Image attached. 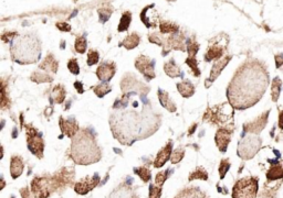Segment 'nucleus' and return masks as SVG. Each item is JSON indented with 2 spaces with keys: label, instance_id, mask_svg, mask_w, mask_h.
<instances>
[{
  "label": "nucleus",
  "instance_id": "1",
  "mask_svg": "<svg viewBox=\"0 0 283 198\" xmlns=\"http://www.w3.org/2000/svg\"><path fill=\"white\" fill-rule=\"evenodd\" d=\"M270 84L265 65L257 59H248L235 72L227 89L229 104L244 110L255 106L262 98Z\"/></svg>",
  "mask_w": 283,
  "mask_h": 198
},
{
  "label": "nucleus",
  "instance_id": "2",
  "mask_svg": "<svg viewBox=\"0 0 283 198\" xmlns=\"http://www.w3.org/2000/svg\"><path fill=\"white\" fill-rule=\"evenodd\" d=\"M151 113L142 115L135 111L116 112L111 117V129L113 137L121 145L132 146L135 141L145 139L158 129L161 118Z\"/></svg>",
  "mask_w": 283,
  "mask_h": 198
},
{
  "label": "nucleus",
  "instance_id": "3",
  "mask_svg": "<svg viewBox=\"0 0 283 198\" xmlns=\"http://www.w3.org/2000/svg\"><path fill=\"white\" fill-rule=\"evenodd\" d=\"M70 158L74 161L75 164L88 165L97 163L102 158L96 136L91 134L88 129H82L72 138V143L69 149Z\"/></svg>",
  "mask_w": 283,
  "mask_h": 198
},
{
  "label": "nucleus",
  "instance_id": "4",
  "mask_svg": "<svg viewBox=\"0 0 283 198\" xmlns=\"http://www.w3.org/2000/svg\"><path fill=\"white\" fill-rule=\"evenodd\" d=\"M11 57L21 65L33 64L41 57V43L34 34H25L16 38L10 46Z\"/></svg>",
  "mask_w": 283,
  "mask_h": 198
},
{
  "label": "nucleus",
  "instance_id": "5",
  "mask_svg": "<svg viewBox=\"0 0 283 198\" xmlns=\"http://www.w3.org/2000/svg\"><path fill=\"white\" fill-rule=\"evenodd\" d=\"M259 178L249 176L240 178L232 187V198H257Z\"/></svg>",
  "mask_w": 283,
  "mask_h": 198
},
{
  "label": "nucleus",
  "instance_id": "6",
  "mask_svg": "<svg viewBox=\"0 0 283 198\" xmlns=\"http://www.w3.org/2000/svg\"><path fill=\"white\" fill-rule=\"evenodd\" d=\"M262 147V139L257 135L244 136L243 140L239 142L237 154L240 159L245 161L251 160L256 157V154L260 151Z\"/></svg>",
  "mask_w": 283,
  "mask_h": 198
},
{
  "label": "nucleus",
  "instance_id": "7",
  "mask_svg": "<svg viewBox=\"0 0 283 198\" xmlns=\"http://www.w3.org/2000/svg\"><path fill=\"white\" fill-rule=\"evenodd\" d=\"M26 132L28 149L38 159H42L44 151V140L42 138V134H40L37 129H34L30 124L26 125Z\"/></svg>",
  "mask_w": 283,
  "mask_h": 198
},
{
  "label": "nucleus",
  "instance_id": "8",
  "mask_svg": "<svg viewBox=\"0 0 283 198\" xmlns=\"http://www.w3.org/2000/svg\"><path fill=\"white\" fill-rule=\"evenodd\" d=\"M228 105L222 104L219 106H216L214 108H209V109L206 111L204 120L205 121L211 122L214 124H227L230 119L232 120L233 117V110L227 112Z\"/></svg>",
  "mask_w": 283,
  "mask_h": 198
},
{
  "label": "nucleus",
  "instance_id": "9",
  "mask_svg": "<svg viewBox=\"0 0 283 198\" xmlns=\"http://www.w3.org/2000/svg\"><path fill=\"white\" fill-rule=\"evenodd\" d=\"M30 189L35 198H48L53 191H56L51 176L34 177Z\"/></svg>",
  "mask_w": 283,
  "mask_h": 198
},
{
  "label": "nucleus",
  "instance_id": "10",
  "mask_svg": "<svg viewBox=\"0 0 283 198\" xmlns=\"http://www.w3.org/2000/svg\"><path fill=\"white\" fill-rule=\"evenodd\" d=\"M121 88L124 94L128 92H131L129 94H132L134 91V94H138L140 97L142 96H145L150 92V88L146 85H144V84H142L139 81H137L135 79V76L132 74H127L125 77H123L121 83Z\"/></svg>",
  "mask_w": 283,
  "mask_h": 198
},
{
  "label": "nucleus",
  "instance_id": "11",
  "mask_svg": "<svg viewBox=\"0 0 283 198\" xmlns=\"http://www.w3.org/2000/svg\"><path fill=\"white\" fill-rule=\"evenodd\" d=\"M172 50H179L185 52L187 51V40L182 33L168 34V37L165 38L163 45V56L166 55Z\"/></svg>",
  "mask_w": 283,
  "mask_h": 198
},
{
  "label": "nucleus",
  "instance_id": "12",
  "mask_svg": "<svg viewBox=\"0 0 283 198\" xmlns=\"http://www.w3.org/2000/svg\"><path fill=\"white\" fill-rule=\"evenodd\" d=\"M51 177L53 186H55V190L57 191L58 189L72 185L74 181V169L73 167H64V169H61Z\"/></svg>",
  "mask_w": 283,
  "mask_h": 198
},
{
  "label": "nucleus",
  "instance_id": "13",
  "mask_svg": "<svg viewBox=\"0 0 283 198\" xmlns=\"http://www.w3.org/2000/svg\"><path fill=\"white\" fill-rule=\"evenodd\" d=\"M135 68H136L143 76L145 77V80L147 82H150L151 80L155 79V61L154 59H151L149 56L146 55H139L136 59H135Z\"/></svg>",
  "mask_w": 283,
  "mask_h": 198
},
{
  "label": "nucleus",
  "instance_id": "14",
  "mask_svg": "<svg viewBox=\"0 0 283 198\" xmlns=\"http://www.w3.org/2000/svg\"><path fill=\"white\" fill-rule=\"evenodd\" d=\"M269 113H270V110L264 111L262 115L259 116L256 120H253V121H251V122L245 123L243 137L246 136L247 134L259 136V134H260V132L265 128V125H267V123H268Z\"/></svg>",
  "mask_w": 283,
  "mask_h": 198
},
{
  "label": "nucleus",
  "instance_id": "15",
  "mask_svg": "<svg viewBox=\"0 0 283 198\" xmlns=\"http://www.w3.org/2000/svg\"><path fill=\"white\" fill-rule=\"evenodd\" d=\"M100 183V175L98 173L94 174L92 177H84L83 179H81L80 182L76 183L74 185V190L76 194L79 195H86L88 191L93 190L97 187Z\"/></svg>",
  "mask_w": 283,
  "mask_h": 198
},
{
  "label": "nucleus",
  "instance_id": "16",
  "mask_svg": "<svg viewBox=\"0 0 283 198\" xmlns=\"http://www.w3.org/2000/svg\"><path fill=\"white\" fill-rule=\"evenodd\" d=\"M140 20L147 28H152V29L157 28L158 21H159V16H158L157 11L155 10L154 4L146 6V7L142 10Z\"/></svg>",
  "mask_w": 283,
  "mask_h": 198
},
{
  "label": "nucleus",
  "instance_id": "17",
  "mask_svg": "<svg viewBox=\"0 0 283 198\" xmlns=\"http://www.w3.org/2000/svg\"><path fill=\"white\" fill-rule=\"evenodd\" d=\"M233 129H229L228 127H221L217 130L215 136V142L221 153H226L227 148L231 141Z\"/></svg>",
  "mask_w": 283,
  "mask_h": 198
},
{
  "label": "nucleus",
  "instance_id": "18",
  "mask_svg": "<svg viewBox=\"0 0 283 198\" xmlns=\"http://www.w3.org/2000/svg\"><path fill=\"white\" fill-rule=\"evenodd\" d=\"M116 73V66L114 63L103 62L97 70L98 79L102 83H109Z\"/></svg>",
  "mask_w": 283,
  "mask_h": 198
},
{
  "label": "nucleus",
  "instance_id": "19",
  "mask_svg": "<svg viewBox=\"0 0 283 198\" xmlns=\"http://www.w3.org/2000/svg\"><path fill=\"white\" fill-rule=\"evenodd\" d=\"M59 124H60V129L62 131V134L66 135L69 138H74L80 131L79 123L76 122V120L74 118L64 119L61 117L59 119Z\"/></svg>",
  "mask_w": 283,
  "mask_h": 198
},
{
  "label": "nucleus",
  "instance_id": "20",
  "mask_svg": "<svg viewBox=\"0 0 283 198\" xmlns=\"http://www.w3.org/2000/svg\"><path fill=\"white\" fill-rule=\"evenodd\" d=\"M231 57H232L231 55H227L225 57L218 59V61L214 64V66H212V69L210 71L209 79H207V81H206V87L208 88L211 84L218 79V76L220 75L222 70L226 68L227 64L230 62V59H231Z\"/></svg>",
  "mask_w": 283,
  "mask_h": 198
},
{
  "label": "nucleus",
  "instance_id": "21",
  "mask_svg": "<svg viewBox=\"0 0 283 198\" xmlns=\"http://www.w3.org/2000/svg\"><path fill=\"white\" fill-rule=\"evenodd\" d=\"M172 153H173V142L169 141L167 142V145L159 150V152L157 153V157L154 161L155 169H161V167H163L165 164H166V162L172 158Z\"/></svg>",
  "mask_w": 283,
  "mask_h": 198
},
{
  "label": "nucleus",
  "instance_id": "22",
  "mask_svg": "<svg viewBox=\"0 0 283 198\" xmlns=\"http://www.w3.org/2000/svg\"><path fill=\"white\" fill-rule=\"evenodd\" d=\"M108 198H138V196L128 184L122 183L112 191Z\"/></svg>",
  "mask_w": 283,
  "mask_h": 198
},
{
  "label": "nucleus",
  "instance_id": "23",
  "mask_svg": "<svg viewBox=\"0 0 283 198\" xmlns=\"http://www.w3.org/2000/svg\"><path fill=\"white\" fill-rule=\"evenodd\" d=\"M23 169H25V163H23V160L19 155H14L10 160V175L14 179L19 177Z\"/></svg>",
  "mask_w": 283,
  "mask_h": 198
},
{
  "label": "nucleus",
  "instance_id": "24",
  "mask_svg": "<svg viewBox=\"0 0 283 198\" xmlns=\"http://www.w3.org/2000/svg\"><path fill=\"white\" fill-rule=\"evenodd\" d=\"M59 63L56 59V57L53 56V54H48L46 57L43 59V62L39 65L40 70H43L44 72H49V73L56 74L58 72Z\"/></svg>",
  "mask_w": 283,
  "mask_h": 198
},
{
  "label": "nucleus",
  "instance_id": "25",
  "mask_svg": "<svg viewBox=\"0 0 283 198\" xmlns=\"http://www.w3.org/2000/svg\"><path fill=\"white\" fill-rule=\"evenodd\" d=\"M175 198H208V196L198 187H188L180 190Z\"/></svg>",
  "mask_w": 283,
  "mask_h": 198
},
{
  "label": "nucleus",
  "instance_id": "26",
  "mask_svg": "<svg viewBox=\"0 0 283 198\" xmlns=\"http://www.w3.org/2000/svg\"><path fill=\"white\" fill-rule=\"evenodd\" d=\"M158 98H159V103L165 108L167 109L169 112H175L177 110V107L175 105L174 101L169 98V95L164 91V89H158Z\"/></svg>",
  "mask_w": 283,
  "mask_h": 198
},
{
  "label": "nucleus",
  "instance_id": "27",
  "mask_svg": "<svg viewBox=\"0 0 283 198\" xmlns=\"http://www.w3.org/2000/svg\"><path fill=\"white\" fill-rule=\"evenodd\" d=\"M270 163V162H269ZM271 167L269 169V171L267 172V179L268 182H272V181H278V179H282L283 178V165L279 164V163H273L271 162Z\"/></svg>",
  "mask_w": 283,
  "mask_h": 198
},
{
  "label": "nucleus",
  "instance_id": "28",
  "mask_svg": "<svg viewBox=\"0 0 283 198\" xmlns=\"http://www.w3.org/2000/svg\"><path fill=\"white\" fill-rule=\"evenodd\" d=\"M67 92L62 85H57L51 91L50 95V103L51 104H62L66 99Z\"/></svg>",
  "mask_w": 283,
  "mask_h": 198
},
{
  "label": "nucleus",
  "instance_id": "29",
  "mask_svg": "<svg viewBox=\"0 0 283 198\" xmlns=\"http://www.w3.org/2000/svg\"><path fill=\"white\" fill-rule=\"evenodd\" d=\"M225 49L219 45H211L205 55V61L206 62H211L215 59H220V57L223 55Z\"/></svg>",
  "mask_w": 283,
  "mask_h": 198
},
{
  "label": "nucleus",
  "instance_id": "30",
  "mask_svg": "<svg viewBox=\"0 0 283 198\" xmlns=\"http://www.w3.org/2000/svg\"><path fill=\"white\" fill-rule=\"evenodd\" d=\"M176 86H177V89H178L179 94L184 98H190L195 94V86L190 81H184L181 83H178Z\"/></svg>",
  "mask_w": 283,
  "mask_h": 198
},
{
  "label": "nucleus",
  "instance_id": "31",
  "mask_svg": "<svg viewBox=\"0 0 283 198\" xmlns=\"http://www.w3.org/2000/svg\"><path fill=\"white\" fill-rule=\"evenodd\" d=\"M139 42H140L139 35L136 32H133L129 35H127V37L121 42L120 46H124L126 50H133L139 44Z\"/></svg>",
  "mask_w": 283,
  "mask_h": 198
},
{
  "label": "nucleus",
  "instance_id": "32",
  "mask_svg": "<svg viewBox=\"0 0 283 198\" xmlns=\"http://www.w3.org/2000/svg\"><path fill=\"white\" fill-rule=\"evenodd\" d=\"M164 71L166 75H168L172 79H175V77H181L182 73L180 69L177 66V64L175 63V59L172 58L169 62H166L164 65Z\"/></svg>",
  "mask_w": 283,
  "mask_h": 198
},
{
  "label": "nucleus",
  "instance_id": "33",
  "mask_svg": "<svg viewBox=\"0 0 283 198\" xmlns=\"http://www.w3.org/2000/svg\"><path fill=\"white\" fill-rule=\"evenodd\" d=\"M179 27L174 22L164 21L159 23V32L163 34H175L178 33Z\"/></svg>",
  "mask_w": 283,
  "mask_h": 198
},
{
  "label": "nucleus",
  "instance_id": "34",
  "mask_svg": "<svg viewBox=\"0 0 283 198\" xmlns=\"http://www.w3.org/2000/svg\"><path fill=\"white\" fill-rule=\"evenodd\" d=\"M281 88H282L281 79L280 77H274L272 83H271V98H272V101H274V103H276L280 97Z\"/></svg>",
  "mask_w": 283,
  "mask_h": 198
},
{
  "label": "nucleus",
  "instance_id": "35",
  "mask_svg": "<svg viewBox=\"0 0 283 198\" xmlns=\"http://www.w3.org/2000/svg\"><path fill=\"white\" fill-rule=\"evenodd\" d=\"M194 179H202V181H208V173L203 166H198L196 170L193 171L190 176H188V181L192 182Z\"/></svg>",
  "mask_w": 283,
  "mask_h": 198
},
{
  "label": "nucleus",
  "instance_id": "36",
  "mask_svg": "<svg viewBox=\"0 0 283 198\" xmlns=\"http://www.w3.org/2000/svg\"><path fill=\"white\" fill-rule=\"evenodd\" d=\"M134 173L136 174L140 177L142 181L144 183H149L152 178V172L149 169V167L146 166H140V167H134Z\"/></svg>",
  "mask_w": 283,
  "mask_h": 198
},
{
  "label": "nucleus",
  "instance_id": "37",
  "mask_svg": "<svg viewBox=\"0 0 283 198\" xmlns=\"http://www.w3.org/2000/svg\"><path fill=\"white\" fill-rule=\"evenodd\" d=\"M131 21H132V14L129 13V11H126V13H124L122 15L120 25H119V32L127 31L129 25H131Z\"/></svg>",
  "mask_w": 283,
  "mask_h": 198
},
{
  "label": "nucleus",
  "instance_id": "38",
  "mask_svg": "<svg viewBox=\"0 0 283 198\" xmlns=\"http://www.w3.org/2000/svg\"><path fill=\"white\" fill-rule=\"evenodd\" d=\"M30 80L34 83H50L53 81V77L50 76L48 73H39V72H34L31 75Z\"/></svg>",
  "mask_w": 283,
  "mask_h": 198
},
{
  "label": "nucleus",
  "instance_id": "39",
  "mask_svg": "<svg viewBox=\"0 0 283 198\" xmlns=\"http://www.w3.org/2000/svg\"><path fill=\"white\" fill-rule=\"evenodd\" d=\"M113 14V8L112 7H103V8H100L98 10V15H99V19L100 22L101 23H105L108 22L110 17Z\"/></svg>",
  "mask_w": 283,
  "mask_h": 198
},
{
  "label": "nucleus",
  "instance_id": "40",
  "mask_svg": "<svg viewBox=\"0 0 283 198\" xmlns=\"http://www.w3.org/2000/svg\"><path fill=\"white\" fill-rule=\"evenodd\" d=\"M93 89H94V93H96V95L98 96V97H100V98L104 97L106 94H109L112 91V88H111V86L109 85L108 83L100 84V85L96 86Z\"/></svg>",
  "mask_w": 283,
  "mask_h": 198
},
{
  "label": "nucleus",
  "instance_id": "41",
  "mask_svg": "<svg viewBox=\"0 0 283 198\" xmlns=\"http://www.w3.org/2000/svg\"><path fill=\"white\" fill-rule=\"evenodd\" d=\"M199 51V44L194 38L187 40V53L190 56H196L197 52Z\"/></svg>",
  "mask_w": 283,
  "mask_h": 198
},
{
  "label": "nucleus",
  "instance_id": "42",
  "mask_svg": "<svg viewBox=\"0 0 283 198\" xmlns=\"http://www.w3.org/2000/svg\"><path fill=\"white\" fill-rule=\"evenodd\" d=\"M173 173V170H166V171H164V172H159L157 173V175L155 177V184L156 186H159V187H162V186L164 185V183L167 181V178L169 177L170 174Z\"/></svg>",
  "mask_w": 283,
  "mask_h": 198
},
{
  "label": "nucleus",
  "instance_id": "43",
  "mask_svg": "<svg viewBox=\"0 0 283 198\" xmlns=\"http://www.w3.org/2000/svg\"><path fill=\"white\" fill-rule=\"evenodd\" d=\"M185 63L190 66L191 70L193 71V74L194 76H196V77H199L200 76V70L198 68V63L196 61V58H195V56H188L186 58V61Z\"/></svg>",
  "mask_w": 283,
  "mask_h": 198
},
{
  "label": "nucleus",
  "instance_id": "44",
  "mask_svg": "<svg viewBox=\"0 0 283 198\" xmlns=\"http://www.w3.org/2000/svg\"><path fill=\"white\" fill-rule=\"evenodd\" d=\"M87 49V42L84 37H78L75 40V51L80 54H84Z\"/></svg>",
  "mask_w": 283,
  "mask_h": 198
},
{
  "label": "nucleus",
  "instance_id": "45",
  "mask_svg": "<svg viewBox=\"0 0 283 198\" xmlns=\"http://www.w3.org/2000/svg\"><path fill=\"white\" fill-rule=\"evenodd\" d=\"M185 157V150L184 148H177L175 151L172 153V158H170V161H172L173 164H177L179 163V162L184 159Z\"/></svg>",
  "mask_w": 283,
  "mask_h": 198
},
{
  "label": "nucleus",
  "instance_id": "46",
  "mask_svg": "<svg viewBox=\"0 0 283 198\" xmlns=\"http://www.w3.org/2000/svg\"><path fill=\"white\" fill-rule=\"evenodd\" d=\"M165 35L163 33H158V32H154L149 35V40L152 43H155L159 46H163L164 45V42H165Z\"/></svg>",
  "mask_w": 283,
  "mask_h": 198
},
{
  "label": "nucleus",
  "instance_id": "47",
  "mask_svg": "<svg viewBox=\"0 0 283 198\" xmlns=\"http://www.w3.org/2000/svg\"><path fill=\"white\" fill-rule=\"evenodd\" d=\"M99 59H100V54L98 51L96 50H90L87 53V65L88 66H92V65H96L98 64L99 62Z\"/></svg>",
  "mask_w": 283,
  "mask_h": 198
},
{
  "label": "nucleus",
  "instance_id": "48",
  "mask_svg": "<svg viewBox=\"0 0 283 198\" xmlns=\"http://www.w3.org/2000/svg\"><path fill=\"white\" fill-rule=\"evenodd\" d=\"M230 166H231V164H230V162L228 159H223L221 160L220 162V165H219V175H220V178L223 179L226 176V174L228 173L229 169H230Z\"/></svg>",
  "mask_w": 283,
  "mask_h": 198
},
{
  "label": "nucleus",
  "instance_id": "49",
  "mask_svg": "<svg viewBox=\"0 0 283 198\" xmlns=\"http://www.w3.org/2000/svg\"><path fill=\"white\" fill-rule=\"evenodd\" d=\"M257 198H276V188H264Z\"/></svg>",
  "mask_w": 283,
  "mask_h": 198
},
{
  "label": "nucleus",
  "instance_id": "50",
  "mask_svg": "<svg viewBox=\"0 0 283 198\" xmlns=\"http://www.w3.org/2000/svg\"><path fill=\"white\" fill-rule=\"evenodd\" d=\"M68 69H69L71 73L74 74V75L80 74V66H79L78 61H76L75 58L70 59V61L68 62Z\"/></svg>",
  "mask_w": 283,
  "mask_h": 198
},
{
  "label": "nucleus",
  "instance_id": "51",
  "mask_svg": "<svg viewBox=\"0 0 283 198\" xmlns=\"http://www.w3.org/2000/svg\"><path fill=\"white\" fill-rule=\"evenodd\" d=\"M161 196H162V187L151 184L149 198H161Z\"/></svg>",
  "mask_w": 283,
  "mask_h": 198
},
{
  "label": "nucleus",
  "instance_id": "52",
  "mask_svg": "<svg viewBox=\"0 0 283 198\" xmlns=\"http://www.w3.org/2000/svg\"><path fill=\"white\" fill-rule=\"evenodd\" d=\"M3 96H2V108L3 109H6V108L10 106V100L6 95V84L3 83Z\"/></svg>",
  "mask_w": 283,
  "mask_h": 198
},
{
  "label": "nucleus",
  "instance_id": "53",
  "mask_svg": "<svg viewBox=\"0 0 283 198\" xmlns=\"http://www.w3.org/2000/svg\"><path fill=\"white\" fill-rule=\"evenodd\" d=\"M56 27L60 30V31H63V32H70L71 31V26L69 25V23L67 22H57V25Z\"/></svg>",
  "mask_w": 283,
  "mask_h": 198
},
{
  "label": "nucleus",
  "instance_id": "54",
  "mask_svg": "<svg viewBox=\"0 0 283 198\" xmlns=\"http://www.w3.org/2000/svg\"><path fill=\"white\" fill-rule=\"evenodd\" d=\"M20 195L22 198H35L34 195L32 194L31 189H29L28 187H23L20 189Z\"/></svg>",
  "mask_w": 283,
  "mask_h": 198
},
{
  "label": "nucleus",
  "instance_id": "55",
  "mask_svg": "<svg viewBox=\"0 0 283 198\" xmlns=\"http://www.w3.org/2000/svg\"><path fill=\"white\" fill-rule=\"evenodd\" d=\"M13 37H18L17 32H7L3 34V41L4 42H8L9 40L13 39Z\"/></svg>",
  "mask_w": 283,
  "mask_h": 198
},
{
  "label": "nucleus",
  "instance_id": "56",
  "mask_svg": "<svg viewBox=\"0 0 283 198\" xmlns=\"http://www.w3.org/2000/svg\"><path fill=\"white\" fill-rule=\"evenodd\" d=\"M282 65H283V54H278V55H275V66L278 69H280Z\"/></svg>",
  "mask_w": 283,
  "mask_h": 198
},
{
  "label": "nucleus",
  "instance_id": "57",
  "mask_svg": "<svg viewBox=\"0 0 283 198\" xmlns=\"http://www.w3.org/2000/svg\"><path fill=\"white\" fill-rule=\"evenodd\" d=\"M74 86H75L76 89H78V92H79L80 94H83V93H84V89H83V87H82V83L76 82V83L74 84Z\"/></svg>",
  "mask_w": 283,
  "mask_h": 198
},
{
  "label": "nucleus",
  "instance_id": "58",
  "mask_svg": "<svg viewBox=\"0 0 283 198\" xmlns=\"http://www.w3.org/2000/svg\"><path fill=\"white\" fill-rule=\"evenodd\" d=\"M278 124H279V128L280 129H283V110H281L280 113H279V122H278Z\"/></svg>",
  "mask_w": 283,
  "mask_h": 198
},
{
  "label": "nucleus",
  "instance_id": "59",
  "mask_svg": "<svg viewBox=\"0 0 283 198\" xmlns=\"http://www.w3.org/2000/svg\"><path fill=\"white\" fill-rule=\"evenodd\" d=\"M196 128H197V124L195 123V124H193V127H192V129L190 130V136H192V134H193V131L194 130H196Z\"/></svg>",
  "mask_w": 283,
  "mask_h": 198
},
{
  "label": "nucleus",
  "instance_id": "60",
  "mask_svg": "<svg viewBox=\"0 0 283 198\" xmlns=\"http://www.w3.org/2000/svg\"><path fill=\"white\" fill-rule=\"evenodd\" d=\"M11 198H15V196H13V197H11Z\"/></svg>",
  "mask_w": 283,
  "mask_h": 198
}]
</instances>
